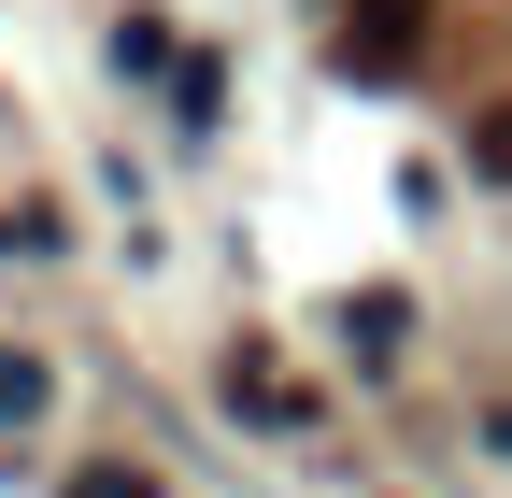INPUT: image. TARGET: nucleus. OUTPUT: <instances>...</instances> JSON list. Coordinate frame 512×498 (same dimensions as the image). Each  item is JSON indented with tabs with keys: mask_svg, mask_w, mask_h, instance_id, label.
Wrapping results in <instances>:
<instances>
[{
	"mask_svg": "<svg viewBox=\"0 0 512 498\" xmlns=\"http://www.w3.org/2000/svg\"><path fill=\"white\" fill-rule=\"evenodd\" d=\"M43 413V356H0V427H29Z\"/></svg>",
	"mask_w": 512,
	"mask_h": 498,
	"instance_id": "nucleus-2",
	"label": "nucleus"
},
{
	"mask_svg": "<svg viewBox=\"0 0 512 498\" xmlns=\"http://www.w3.org/2000/svg\"><path fill=\"white\" fill-rule=\"evenodd\" d=\"M498 442H512V413H498Z\"/></svg>",
	"mask_w": 512,
	"mask_h": 498,
	"instance_id": "nucleus-5",
	"label": "nucleus"
},
{
	"mask_svg": "<svg viewBox=\"0 0 512 498\" xmlns=\"http://www.w3.org/2000/svg\"><path fill=\"white\" fill-rule=\"evenodd\" d=\"M72 498H157V484H143V470H86Z\"/></svg>",
	"mask_w": 512,
	"mask_h": 498,
	"instance_id": "nucleus-4",
	"label": "nucleus"
},
{
	"mask_svg": "<svg viewBox=\"0 0 512 498\" xmlns=\"http://www.w3.org/2000/svg\"><path fill=\"white\" fill-rule=\"evenodd\" d=\"M470 157H484V171L512 185V114H484V129H470Z\"/></svg>",
	"mask_w": 512,
	"mask_h": 498,
	"instance_id": "nucleus-3",
	"label": "nucleus"
},
{
	"mask_svg": "<svg viewBox=\"0 0 512 498\" xmlns=\"http://www.w3.org/2000/svg\"><path fill=\"white\" fill-rule=\"evenodd\" d=\"M413 43H427V0H356V15H342L356 72H413Z\"/></svg>",
	"mask_w": 512,
	"mask_h": 498,
	"instance_id": "nucleus-1",
	"label": "nucleus"
}]
</instances>
